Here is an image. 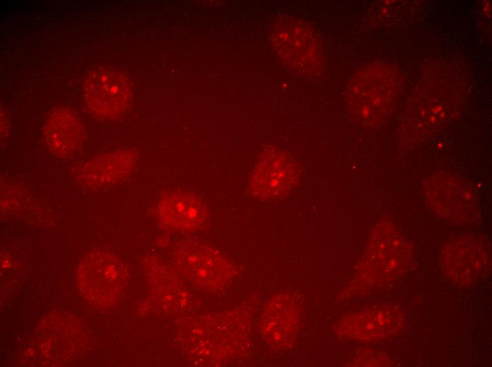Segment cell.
<instances>
[{
  "label": "cell",
  "instance_id": "ba28073f",
  "mask_svg": "<svg viewBox=\"0 0 492 367\" xmlns=\"http://www.w3.org/2000/svg\"><path fill=\"white\" fill-rule=\"evenodd\" d=\"M289 294L271 299L263 313L262 330L267 342L274 347L284 349L295 335L300 316V303Z\"/></svg>",
  "mask_w": 492,
  "mask_h": 367
},
{
  "label": "cell",
  "instance_id": "9c48e42d",
  "mask_svg": "<svg viewBox=\"0 0 492 367\" xmlns=\"http://www.w3.org/2000/svg\"><path fill=\"white\" fill-rule=\"evenodd\" d=\"M403 325L402 312L397 307L385 306L347 318L341 331L353 339H377L397 334Z\"/></svg>",
  "mask_w": 492,
  "mask_h": 367
},
{
  "label": "cell",
  "instance_id": "7a4b0ae2",
  "mask_svg": "<svg viewBox=\"0 0 492 367\" xmlns=\"http://www.w3.org/2000/svg\"><path fill=\"white\" fill-rule=\"evenodd\" d=\"M179 270L197 284L215 289L226 283L233 274L230 263L208 244L194 240L179 243L173 252Z\"/></svg>",
  "mask_w": 492,
  "mask_h": 367
},
{
  "label": "cell",
  "instance_id": "52a82bcc",
  "mask_svg": "<svg viewBox=\"0 0 492 367\" xmlns=\"http://www.w3.org/2000/svg\"><path fill=\"white\" fill-rule=\"evenodd\" d=\"M137 154L132 149L106 152L87 161L76 173L78 181L90 188L118 184L134 171Z\"/></svg>",
  "mask_w": 492,
  "mask_h": 367
},
{
  "label": "cell",
  "instance_id": "8fae6325",
  "mask_svg": "<svg viewBox=\"0 0 492 367\" xmlns=\"http://www.w3.org/2000/svg\"><path fill=\"white\" fill-rule=\"evenodd\" d=\"M467 244L452 245V251H447V261L443 263L453 279L457 281H472L481 269L484 260L482 251L478 244L466 241Z\"/></svg>",
  "mask_w": 492,
  "mask_h": 367
},
{
  "label": "cell",
  "instance_id": "5b68a950",
  "mask_svg": "<svg viewBox=\"0 0 492 367\" xmlns=\"http://www.w3.org/2000/svg\"><path fill=\"white\" fill-rule=\"evenodd\" d=\"M298 172L289 160L274 150H265L251 174L249 188L262 200H273L288 192L295 185Z\"/></svg>",
  "mask_w": 492,
  "mask_h": 367
},
{
  "label": "cell",
  "instance_id": "30bf717a",
  "mask_svg": "<svg viewBox=\"0 0 492 367\" xmlns=\"http://www.w3.org/2000/svg\"><path fill=\"white\" fill-rule=\"evenodd\" d=\"M368 253L372 264L378 268L371 280L389 281L394 279L404 270L406 265L405 243L394 229L381 235Z\"/></svg>",
  "mask_w": 492,
  "mask_h": 367
},
{
  "label": "cell",
  "instance_id": "8992f818",
  "mask_svg": "<svg viewBox=\"0 0 492 367\" xmlns=\"http://www.w3.org/2000/svg\"><path fill=\"white\" fill-rule=\"evenodd\" d=\"M43 138L49 151L61 159L74 157L85 140V130L78 114L66 107L54 108L43 126Z\"/></svg>",
  "mask_w": 492,
  "mask_h": 367
},
{
  "label": "cell",
  "instance_id": "6da1fadb",
  "mask_svg": "<svg viewBox=\"0 0 492 367\" xmlns=\"http://www.w3.org/2000/svg\"><path fill=\"white\" fill-rule=\"evenodd\" d=\"M83 100L88 112L106 121L122 117L132 100V85L123 71L109 67H98L86 76L83 88Z\"/></svg>",
  "mask_w": 492,
  "mask_h": 367
},
{
  "label": "cell",
  "instance_id": "3957f363",
  "mask_svg": "<svg viewBox=\"0 0 492 367\" xmlns=\"http://www.w3.org/2000/svg\"><path fill=\"white\" fill-rule=\"evenodd\" d=\"M78 274L83 291L95 303L112 302L124 286V264L115 255L105 251L87 255L78 267Z\"/></svg>",
  "mask_w": 492,
  "mask_h": 367
},
{
  "label": "cell",
  "instance_id": "277c9868",
  "mask_svg": "<svg viewBox=\"0 0 492 367\" xmlns=\"http://www.w3.org/2000/svg\"><path fill=\"white\" fill-rule=\"evenodd\" d=\"M156 214L163 228L180 233L201 231L209 222L204 202L195 193L182 189L163 193L156 204Z\"/></svg>",
  "mask_w": 492,
  "mask_h": 367
}]
</instances>
